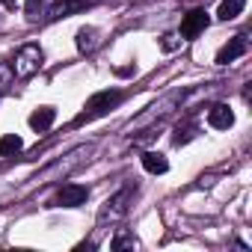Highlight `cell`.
Masks as SVG:
<instances>
[{
    "label": "cell",
    "mask_w": 252,
    "mask_h": 252,
    "mask_svg": "<svg viewBox=\"0 0 252 252\" xmlns=\"http://www.w3.org/2000/svg\"><path fill=\"white\" fill-rule=\"evenodd\" d=\"M12 65L9 63H0V92H6L9 89V83H12Z\"/></svg>",
    "instance_id": "cell-15"
},
{
    "label": "cell",
    "mask_w": 252,
    "mask_h": 252,
    "mask_svg": "<svg viewBox=\"0 0 252 252\" xmlns=\"http://www.w3.org/2000/svg\"><path fill=\"white\" fill-rule=\"evenodd\" d=\"M45 3V0H27V15L30 18H36V12H39V6Z\"/></svg>",
    "instance_id": "cell-18"
},
{
    "label": "cell",
    "mask_w": 252,
    "mask_h": 252,
    "mask_svg": "<svg viewBox=\"0 0 252 252\" xmlns=\"http://www.w3.org/2000/svg\"><path fill=\"white\" fill-rule=\"evenodd\" d=\"M243 54H246V36H234V39L217 54V63H220V65H228V63H234V60L243 57Z\"/></svg>",
    "instance_id": "cell-6"
},
{
    "label": "cell",
    "mask_w": 252,
    "mask_h": 252,
    "mask_svg": "<svg viewBox=\"0 0 252 252\" xmlns=\"http://www.w3.org/2000/svg\"><path fill=\"white\" fill-rule=\"evenodd\" d=\"M86 196H89L86 187H80V184H65V187L54 196V205H60V208H77V205L86 202Z\"/></svg>",
    "instance_id": "cell-3"
},
{
    "label": "cell",
    "mask_w": 252,
    "mask_h": 252,
    "mask_svg": "<svg viewBox=\"0 0 252 252\" xmlns=\"http://www.w3.org/2000/svg\"><path fill=\"white\" fill-rule=\"evenodd\" d=\"M54 119H57V110H54V107H39V110L30 116V128L42 134V131H48L51 125H54Z\"/></svg>",
    "instance_id": "cell-7"
},
{
    "label": "cell",
    "mask_w": 252,
    "mask_h": 252,
    "mask_svg": "<svg viewBox=\"0 0 252 252\" xmlns=\"http://www.w3.org/2000/svg\"><path fill=\"white\" fill-rule=\"evenodd\" d=\"M181 42H178V36H163V51H175Z\"/></svg>",
    "instance_id": "cell-17"
},
{
    "label": "cell",
    "mask_w": 252,
    "mask_h": 252,
    "mask_svg": "<svg viewBox=\"0 0 252 252\" xmlns=\"http://www.w3.org/2000/svg\"><path fill=\"white\" fill-rule=\"evenodd\" d=\"M110 246H113V249H134V246H137V240H134V234H119Z\"/></svg>",
    "instance_id": "cell-16"
},
{
    "label": "cell",
    "mask_w": 252,
    "mask_h": 252,
    "mask_svg": "<svg viewBox=\"0 0 252 252\" xmlns=\"http://www.w3.org/2000/svg\"><path fill=\"white\" fill-rule=\"evenodd\" d=\"M119 101H122V92H119V89H104V92H98V95H92V98L86 101V110H83V116H80L77 122H86V119L104 116V113H110Z\"/></svg>",
    "instance_id": "cell-1"
},
{
    "label": "cell",
    "mask_w": 252,
    "mask_h": 252,
    "mask_svg": "<svg viewBox=\"0 0 252 252\" xmlns=\"http://www.w3.org/2000/svg\"><path fill=\"white\" fill-rule=\"evenodd\" d=\"M143 166H146V172H152V175H163V172L169 169L166 158L158 155V152H146V155H143Z\"/></svg>",
    "instance_id": "cell-10"
},
{
    "label": "cell",
    "mask_w": 252,
    "mask_h": 252,
    "mask_svg": "<svg viewBox=\"0 0 252 252\" xmlns=\"http://www.w3.org/2000/svg\"><path fill=\"white\" fill-rule=\"evenodd\" d=\"M24 149V143H21V137H15V134H6L3 140H0V155L3 158H12V155H18Z\"/></svg>",
    "instance_id": "cell-13"
},
{
    "label": "cell",
    "mask_w": 252,
    "mask_h": 252,
    "mask_svg": "<svg viewBox=\"0 0 252 252\" xmlns=\"http://www.w3.org/2000/svg\"><path fill=\"white\" fill-rule=\"evenodd\" d=\"M193 137H196V125H184V128L178 125V128H175V137H172V143H175V146H181V143H187V140H193Z\"/></svg>",
    "instance_id": "cell-14"
},
{
    "label": "cell",
    "mask_w": 252,
    "mask_h": 252,
    "mask_svg": "<svg viewBox=\"0 0 252 252\" xmlns=\"http://www.w3.org/2000/svg\"><path fill=\"white\" fill-rule=\"evenodd\" d=\"M98 45H101V39H98V30H95V27H83V30L77 33V48H80L83 54H92Z\"/></svg>",
    "instance_id": "cell-9"
},
{
    "label": "cell",
    "mask_w": 252,
    "mask_h": 252,
    "mask_svg": "<svg viewBox=\"0 0 252 252\" xmlns=\"http://www.w3.org/2000/svg\"><path fill=\"white\" fill-rule=\"evenodd\" d=\"M0 3H3L6 9H15V3H18V0H0Z\"/></svg>",
    "instance_id": "cell-19"
},
{
    "label": "cell",
    "mask_w": 252,
    "mask_h": 252,
    "mask_svg": "<svg viewBox=\"0 0 252 252\" xmlns=\"http://www.w3.org/2000/svg\"><path fill=\"white\" fill-rule=\"evenodd\" d=\"M39 65H42V51H39V45H24V48L18 51L15 63H12V71H15L18 77H30V74L39 71Z\"/></svg>",
    "instance_id": "cell-2"
},
{
    "label": "cell",
    "mask_w": 252,
    "mask_h": 252,
    "mask_svg": "<svg viewBox=\"0 0 252 252\" xmlns=\"http://www.w3.org/2000/svg\"><path fill=\"white\" fill-rule=\"evenodd\" d=\"M243 6H246V0H222L217 15H220L222 21H231V18H237V15L243 12Z\"/></svg>",
    "instance_id": "cell-12"
},
{
    "label": "cell",
    "mask_w": 252,
    "mask_h": 252,
    "mask_svg": "<svg viewBox=\"0 0 252 252\" xmlns=\"http://www.w3.org/2000/svg\"><path fill=\"white\" fill-rule=\"evenodd\" d=\"M128 196H131L128 190H122L119 196H113V199L107 202V208L101 211V220H107V217L113 220V217H119V214H125V211H128V205H125V202H128Z\"/></svg>",
    "instance_id": "cell-8"
},
{
    "label": "cell",
    "mask_w": 252,
    "mask_h": 252,
    "mask_svg": "<svg viewBox=\"0 0 252 252\" xmlns=\"http://www.w3.org/2000/svg\"><path fill=\"white\" fill-rule=\"evenodd\" d=\"M205 27H208V12H205V9H193V12H187L184 21H181V36H184V39H196Z\"/></svg>",
    "instance_id": "cell-4"
},
{
    "label": "cell",
    "mask_w": 252,
    "mask_h": 252,
    "mask_svg": "<svg viewBox=\"0 0 252 252\" xmlns=\"http://www.w3.org/2000/svg\"><path fill=\"white\" fill-rule=\"evenodd\" d=\"M208 122H211V128L225 131V128H231V125H234V113H231L228 104H214L208 110Z\"/></svg>",
    "instance_id": "cell-5"
},
{
    "label": "cell",
    "mask_w": 252,
    "mask_h": 252,
    "mask_svg": "<svg viewBox=\"0 0 252 252\" xmlns=\"http://www.w3.org/2000/svg\"><path fill=\"white\" fill-rule=\"evenodd\" d=\"M89 6V0H65V3H57L54 9H51V21H57V18H65L68 12H77V9H86Z\"/></svg>",
    "instance_id": "cell-11"
}]
</instances>
